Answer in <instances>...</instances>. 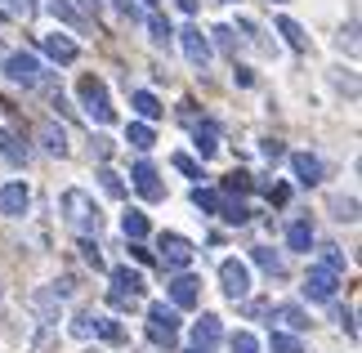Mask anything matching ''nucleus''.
I'll use <instances>...</instances> for the list:
<instances>
[{
  "instance_id": "obj_36",
  "label": "nucleus",
  "mask_w": 362,
  "mask_h": 353,
  "mask_svg": "<svg viewBox=\"0 0 362 353\" xmlns=\"http://www.w3.org/2000/svg\"><path fill=\"white\" fill-rule=\"evenodd\" d=\"M233 353H259V340L250 331H238L233 335Z\"/></svg>"
},
{
  "instance_id": "obj_30",
  "label": "nucleus",
  "mask_w": 362,
  "mask_h": 353,
  "mask_svg": "<svg viewBox=\"0 0 362 353\" xmlns=\"http://www.w3.org/2000/svg\"><path fill=\"white\" fill-rule=\"evenodd\" d=\"M219 215H224L228 224H238V228H242V224L250 219V206H242V202H238V197H228V202H224V206H219Z\"/></svg>"
},
{
  "instance_id": "obj_16",
  "label": "nucleus",
  "mask_w": 362,
  "mask_h": 353,
  "mask_svg": "<svg viewBox=\"0 0 362 353\" xmlns=\"http://www.w3.org/2000/svg\"><path fill=\"white\" fill-rule=\"evenodd\" d=\"M40 148H45L49 157H67V130L54 125V121H45L40 125Z\"/></svg>"
},
{
  "instance_id": "obj_48",
  "label": "nucleus",
  "mask_w": 362,
  "mask_h": 353,
  "mask_svg": "<svg viewBox=\"0 0 362 353\" xmlns=\"http://www.w3.org/2000/svg\"><path fill=\"white\" fill-rule=\"evenodd\" d=\"M233 81H238V86H255V76H250V67H238V72H233Z\"/></svg>"
},
{
  "instance_id": "obj_23",
  "label": "nucleus",
  "mask_w": 362,
  "mask_h": 353,
  "mask_svg": "<svg viewBox=\"0 0 362 353\" xmlns=\"http://www.w3.org/2000/svg\"><path fill=\"white\" fill-rule=\"evenodd\" d=\"M277 32L286 36V45H291V50H300V54L309 50V36H304V27H300L296 18H277Z\"/></svg>"
},
{
  "instance_id": "obj_27",
  "label": "nucleus",
  "mask_w": 362,
  "mask_h": 353,
  "mask_svg": "<svg viewBox=\"0 0 362 353\" xmlns=\"http://www.w3.org/2000/svg\"><path fill=\"white\" fill-rule=\"evenodd\" d=\"M250 260H255V264H259V268H264V273H269V277H282V273H286V264L277 260L269 246H255V250H250Z\"/></svg>"
},
{
  "instance_id": "obj_32",
  "label": "nucleus",
  "mask_w": 362,
  "mask_h": 353,
  "mask_svg": "<svg viewBox=\"0 0 362 353\" xmlns=\"http://www.w3.org/2000/svg\"><path fill=\"white\" fill-rule=\"evenodd\" d=\"M99 179H103V192H107V197H125V179H121L117 170H107V166H103Z\"/></svg>"
},
{
  "instance_id": "obj_24",
  "label": "nucleus",
  "mask_w": 362,
  "mask_h": 353,
  "mask_svg": "<svg viewBox=\"0 0 362 353\" xmlns=\"http://www.w3.org/2000/svg\"><path fill=\"white\" fill-rule=\"evenodd\" d=\"M130 103H134V112H139L144 121H157V117H161L157 94H148V90H134V94H130Z\"/></svg>"
},
{
  "instance_id": "obj_33",
  "label": "nucleus",
  "mask_w": 362,
  "mask_h": 353,
  "mask_svg": "<svg viewBox=\"0 0 362 353\" xmlns=\"http://www.w3.org/2000/svg\"><path fill=\"white\" fill-rule=\"evenodd\" d=\"M331 210H336V219H344V224L358 219V202H354V197H336V202H331Z\"/></svg>"
},
{
  "instance_id": "obj_49",
  "label": "nucleus",
  "mask_w": 362,
  "mask_h": 353,
  "mask_svg": "<svg viewBox=\"0 0 362 353\" xmlns=\"http://www.w3.org/2000/svg\"><path fill=\"white\" fill-rule=\"evenodd\" d=\"M76 13H81V18H86V13H99V0H81V9H76Z\"/></svg>"
},
{
  "instance_id": "obj_18",
  "label": "nucleus",
  "mask_w": 362,
  "mask_h": 353,
  "mask_svg": "<svg viewBox=\"0 0 362 353\" xmlns=\"http://www.w3.org/2000/svg\"><path fill=\"white\" fill-rule=\"evenodd\" d=\"M0 157L13 161V166H23V161H27V144H23V134H18V130H0Z\"/></svg>"
},
{
  "instance_id": "obj_37",
  "label": "nucleus",
  "mask_w": 362,
  "mask_h": 353,
  "mask_svg": "<svg viewBox=\"0 0 362 353\" xmlns=\"http://www.w3.org/2000/svg\"><path fill=\"white\" fill-rule=\"evenodd\" d=\"M81 255H86V264H90V268H103V255H99V242H90V237H86V242H81Z\"/></svg>"
},
{
  "instance_id": "obj_21",
  "label": "nucleus",
  "mask_w": 362,
  "mask_h": 353,
  "mask_svg": "<svg viewBox=\"0 0 362 353\" xmlns=\"http://www.w3.org/2000/svg\"><path fill=\"white\" fill-rule=\"evenodd\" d=\"M67 331H72V340H94V335H99V313H94V308H81Z\"/></svg>"
},
{
  "instance_id": "obj_42",
  "label": "nucleus",
  "mask_w": 362,
  "mask_h": 353,
  "mask_svg": "<svg viewBox=\"0 0 362 353\" xmlns=\"http://www.w3.org/2000/svg\"><path fill=\"white\" fill-rule=\"evenodd\" d=\"M99 335H103V340H112V345H117V340H121V327H117L112 318H99Z\"/></svg>"
},
{
  "instance_id": "obj_28",
  "label": "nucleus",
  "mask_w": 362,
  "mask_h": 353,
  "mask_svg": "<svg viewBox=\"0 0 362 353\" xmlns=\"http://www.w3.org/2000/svg\"><path fill=\"white\" fill-rule=\"evenodd\" d=\"M286 246H291V250H309V246H313V228H309L304 219L291 224V228H286Z\"/></svg>"
},
{
  "instance_id": "obj_1",
  "label": "nucleus",
  "mask_w": 362,
  "mask_h": 353,
  "mask_svg": "<svg viewBox=\"0 0 362 353\" xmlns=\"http://www.w3.org/2000/svg\"><path fill=\"white\" fill-rule=\"evenodd\" d=\"M59 210H63L67 228H72V233H81V237L99 233V224H103L99 206H94V197H90L86 188H67V192H63V202H59Z\"/></svg>"
},
{
  "instance_id": "obj_45",
  "label": "nucleus",
  "mask_w": 362,
  "mask_h": 353,
  "mask_svg": "<svg viewBox=\"0 0 362 353\" xmlns=\"http://www.w3.org/2000/svg\"><path fill=\"white\" fill-rule=\"evenodd\" d=\"M264 192H269L277 206H286V197H291V188H282V183H264Z\"/></svg>"
},
{
  "instance_id": "obj_39",
  "label": "nucleus",
  "mask_w": 362,
  "mask_h": 353,
  "mask_svg": "<svg viewBox=\"0 0 362 353\" xmlns=\"http://www.w3.org/2000/svg\"><path fill=\"white\" fill-rule=\"evenodd\" d=\"M49 9H54V18H63V23H81V13H76L72 5H67V0H54Z\"/></svg>"
},
{
  "instance_id": "obj_44",
  "label": "nucleus",
  "mask_w": 362,
  "mask_h": 353,
  "mask_svg": "<svg viewBox=\"0 0 362 353\" xmlns=\"http://www.w3.org/2000/svg\"><path fill=\"white\" fill-rule=\"evenodd\" d=\"M9 9H13V13H18V18L27 23V18L36 13V0H9Z\"/></svg>"
},
{
  "instance_id": "obj_20",
  "label": "nucleus",
  "mask_w": 362,
  "mask_h": 353,
  "mask_svg": "<svg viewBox=\"0 0 362 353\" xmlns=\"http://www.w3.org/2000/svg\"><path fill=\"white\" fill-rule=\"evenodd\" d=\"M273 318L282 322L291 335H296V331H309V318H304V308H300V304H277V308H273Z\"/></svg>"
},
{
  "instance_id": "obj_5",
  "label": "nucleus",
  "mask_w": 362,
  "mask_h": 353,
  "mask_svg": "<svg viewBox=\"0 0 362 353\" xmlns=\"http://www.w3.org/2000/svg\"><path fill=\"white\" fill-rule=\"evenodd\" d=\"M5 76L13 81V86H23V90L40 86V63H36V54H23V50H13L9 59H5Z\"/></svg>"
},
{
  "instance_id": "obj_46",
  "label": "nucleus",
  "mask_w": 362,
  "mask_h": 353,
  "mask_svg": "<svg viewBox=\"0 0 362 353\" xmlns=\"http://www.w3.org/2000/svg\"><path fill=\"white\" fill-rule=\"evenodd\" d=\"M130 255H134L139 264H152V250H144V246H139V242H130Z\"/></svg>"
},
{
  "instance_id": "obj_41",
  "label": "nucleus",
  "mask_w": 362,
  "mask_h": 353,
  "mask_svg": "<svg viewBox=\"0 0 362 353\" xmlns=\"http://www.w3.org/2000/svg\"><path fill=\"white\" fill-rule=\"evenodd\" d=\"M340 50H349V54H358V23H349L340 32Z\"/></svg>"
},
{
  "instance_id": "obj_43",
  "label": "nucleus",
  "mask_w": 362,
  "mask_h": 353,
  "mask_svg": "<svg viewBox=\"0 0 362 353\" xmlns=\"http://www.w3.org/2000/svg\"><path fill=\"white\" fill-rule=\"evenodd\" d=\"M259 152H264V157H269V161H277V157H282V139H264V144H259Z\"/></svg>"
},
{
  "instance_id": "obj_9",
  "label": "nucleus",
  "mask_w": 362,
  "mask_h": 353,
  "mask_svg": "<svg viewBox=\"0 0 362 353\" xmlns=\"http://www.w3.org/2000/svg\"><path fill=\"white\" fill-rule=\"evenodd\" d=\"M27 206H32V192H27V183L23 179H13L0 188V215H9V219H23L27 215Z\"/></svg>"
},
{
  "instance_id": "obj_17",
  "label": "nucleus",
  "mask_w": 362,
  "mask_h": 353,
  "mask_svg": "<svg viewBox=\"0 0 362 353\" xmlns=\"http://www.w3.org/2000/svg\"><path fill=\"white\" fill-rule=\"evenodd\" d=\"M192 139H197V152H202V161L219 152V125H215V121H202V125H192Z\"/></svg>"
},
{
  "instance_id": "obj_29",
  "label": "nucleus",
  "mask_w": 362,
  "mask_h": 353,
  "mask_svg": "<svg viewBox=\"0 0 362 353\" xmlns=\"http://www.w3.org/2000/svg\"><path fill=\"white\" fill-rule=\"evenodd\" d=\"M148 32H152V45H170V40H175L170 23H165L161 13H148Z\"/></svg>"
},
{
  "instance_id": "obj_22",
  "label": "nucleus",
  "mask_w": 362,
  "mask_h": 353,
  "mask_svg": "<svg viewBox=\"0 0 362 353\" xmlns=\"http://www.w3.org/2000/svg\"><path fill=\"white\" fill-rule=\"evenodd\" d=\"M121 233H125V242H144V237H148V215H144V210H125V215H121Z\"/></svg>"
},
{
  "instance_id": "obj_14",
  "label": "nucleus",
  "mask_w": 362,
  "mask_h": 353,
  "mask_svg": "<svg viewBox=\"0 0 362 353\" xmlns=\"http://www.w3.org/2000/svg\"><path fill=\"white\" fill-rule=\"evenodd\" d=\"M59 304H63V295L54 291V282H49V287H40V291L32 295V308L40 313V322H45V327H54V322H59Z\"/></svg>"
},
{
  "instance_id": "obj_53",
  "label": "nucleus",
  "mask_w": 362,
  "mask_h": 353,
  "mask_svg": "<svg viewBox=\"0 0 362 353\" xmlns=\"http://www.w3.org/2000/svg\"><path fill=\"white\" fill-rule=\"evenodd\" d=\"M224 5H233V0H224Z\"/></svg>"
},
{
  "instance_id": "obj_15",
  "label": "nucleus",
  "mask_w": 362,
  "mask_h": 353,
  "mask_svg": "<svg viewBox=\"0 0 362 353\" xmlns=\"http://www.w3.org/2000/svg\"><path fill=\"white\" fill-rule=\"evenodd\" d=\"M40 50H45L54 63H76V54H81V50H76V45H72V40H67L63 32H49V36H40Z\"/></svg>"
},
{
  "instance_id": "obj_40",
  "label": "nucleus",
  "mask_w": 362,
  "mask_h": 353,
  "mask_svg": "<svg viewBox=\"0 0 362 353\" xmlns=\"http://www.w3.org/2000/svg\"><path fill=\"white\" fill-rule=\"evenodd\" d=\"M175 170H184L188 179H202V166L192 161V157H184V152H179V157H175Z\"/></svg>"
},
{
  "instance_id": "obj_6",
  "label": "nucleus",
  "mask_w": 362,
  "mask_h": 353,
  "mask_svg": "<svg viewBox=\"0 0 362 353\" xmlns=\"http://www.w3.org/2000/svg\"><path fill=\"white\" fill-rule=\"evenodd\" d=\"M219 287H224L228 300H246L250 295V268L242 260H224L219 264Z\"/></svg>"
},
{
  "instance_id": "obj_35",
  "label": "nucleus",
  "mask_w": 362,
  "mask_h": 353,
  "mask_svg": "<svg viewBox=\"0 0 362 353\" xmlns=\"http://www.w3.org/2000/svg\"><path fill=\"white\" fill-rule=\"evenodd\" d=\"M211 36H215V45L224 50V54H233V50H238V32H233V27H215Z\"/></svg>"
},
{
  "instance_id": "obj_47",
  "label": "nucleus",
  "mask_w": 362,
  "mask_h": 353,
  "mask_svg": "<svg viewBox=\"0 0 362 353\" xmlns=\"http://www.w3.org/2000/svg\"><path fill=\"white\" fill-rule=\"evenodd\" d=\"M112 5L125 13V18H139V9H134V0H112Z\"/></svg>"
},
{
  "instance_id": "obj_25",
  "label": "nucleus",
  "mask_w": 362,
  "mask_h": 353,
  "mask_svg": "<svg viewBox=\"0 0 362 353\" xmlns=\"http://www.w3.org/2000/svg\"><path fill=\"white\" fill-rule=\"evenodd\" d=\"M125 139H130V144H134L139 152H148L152 144H157V134H152V125H144V121H130V125H125Z\"/></svg>"
},
{
  "instance_id": "obj_26",
  "label": "nucleus",
  "mask_w": 362,
  "mask_h": 353,
  "mask_svg": "<svg viewBox=\"0 0 362 353\" xmlns=\"http://www.w3.org/2000/svg\"><path fill=\"white\" fill-rule=\"evenodd\" d=\"M192 206L202 210V215H219V206H224V197L215 188H192Z\"/></svg>"
},
{
  "instance_id": "obj_34",
  "label": "nucleus",
  "mask_w": 362,
  "mask_h": 353,
  "mask_svg": "<svg viewBox=\"0 0 362 353\" xmlns=\"http://www.w3.org/2000/svg\"><path fill=\"white\" fill-rule=\"evenodd\" d=\"M250 188H255V179H250L246 170H233V175L224 179V192H250Z\"/></svg>"
},
{
  "instance_id": "obj_50",
  "label": "nucleus",
  "mask_w": 362,
  "mask_h": 353,
  "mask_svg": "<svg viewBox=\"0 0 362 353\" xmlns=\"http://www.w3.org/2000/svg\"><path fill=\"white\" fill-rule=\"evenodd\" d=\"M175 5L184 9V13H197V0H175Z\"/></svg>"
},
{
  "instance_id": "obj_2",
  "label": "nucleus",
  "mask_w": 362,
  "mask_h": 353,
  "mask_svg": "<svg viewBox=\"0 0 362 353\" xmlns=\"http://www.w3.org/2000/svg\"><path fill=\"white\" fill-rule=\"evenodd\" d=\"M76 94H81V108H86L99 125H112V121H117V108H112V98H107V86H103L99 76H86Z\"/></svg>"
},
{
  "instance_id": "obj_38",
  "label": "nucleus",
  "mask_w": 362,
  "mask_h": 353,
  "mask_svg": "<svg viewBox=\"0 0 362 353\" xmlns=\"http://www.w3.org/2000/svg\"><path fill=\"white\" fill-rule=\"evenodd\" d=\"M322 268H331V273H340V268H344V255H340L336 246H322Z\"/></svg>"
},
{
  "instance_id": "obj_3",
  "label": "nucleus",
  "mask_w": 362,
  "mask_h": 353,
  "mask_svg": "<svg viewBox=\"0 0 362 353\" xmlns=\"http://www.w3.org/2000/svg\"><path fill=\"white\" fill-rule=\"evenodd\" d=\"M139 295H144V273H134L130 264H121L112 268V308H134L139 304Z\"/></svg>"
},
{
  "instance_id": "obj_13",
  "label": "nucleus",
  "mask_w": 362,
  "mask_h": 353,
  "mask_svg": "<svg viewBox=\"0 0 362 353\" xmlns=\"http://www.w3.org/2000/svg\"><path fill=\"white\" fill-rule=\"evenodd\" d=\"M291 170L304 188H313V183H322V161L313 157V152H291Z\"/></svg>"
},
{
  "instance_id": "obj_10",
  "label": "nucleus",
  "mask_w": 362,
  "mask_h": 353,
  "mask_svg": "<svg viewBox=\"0 0 362 353\" xmlns=\"http://www.w3.org/2000/svg\"><path fill=\"white\" fill-rule=\"evenodd\" d=\"M179 45H184V59L206 72V63H211V40L202 36V27H184V32H179Z\"/></svg>"
},
{
  "instance_id": "obj_52",
  "label": "nucleus",
  "mask_w": 362,
  "mask_h": 353,
  "mask_svg": "<svg viewBox=\"0 0 362 353\" xmlns=\"http://www.w3.org/2000/svg\"><path fill=\"white\" fill-rule=\"evenodd\" d=\"M144 5H157V0H144Z\"/></svg>"
},
{
  "instance_id": "obj_8",
  "label": "nucleus",
  "mask_w": 362,
  "mask_h": 353,
  "mask_svg": "<svg viewBox=\"0 0 362 353\" xmlns=\"http://www.w3.org/2000/svg\"><path fill=\"white\" fill-rule=\"evenodd\" d=\"M336 287H340V273H331V268H309V277H304V295L317 304H327V300H336Z\"/></svg>"
},
{
  "instance_id": "obj_12",
  "label": "nucleus",
  "mask_w": 362,
  "mask_h": 353,
  "mask_svg": "<svg viewBox=\"0 0 362 353\" xmlns=\"http://www.w3.org/2000/svg\"><path fill=\"white\" fill-rule=\"evenodd\" d=\"M170 300H175V308H197V300H202V282L192 277V273H179V277L170 282Z\"/></svg>"
},
{
  "instance_id": "obj_19",
  "label": "nucleus",
  "mask_w": 362,
  "mask_h": 353,
  "mask_svg": "<svg viewBox=\"0 0 362 353\" xmlns=\"http://www.w3.org/2000/svg\"><path fill=\"white\" fill-rule=\"evenodd\" d=\"M219 340V318L215 313H202V322L192 327V349H211Z\"/></svg>"
},
{
  "instance_id": "obj_51",
  "label": "nucleus",
  "mask_w": 362,
  "mask_h": 353,
  "mask_svg": "<svg viewBox=\"0 0 362 353\" xmlns=\"http://www.w3.org/2000/svg\"><path fill=\"white\" fill-rule=\"evenodd\" d=\"M0 313H5V300H0Z\"/></svg>"
},
{
  "instance_id": "obj_4",
  "label": "nucleus",
  "mask_w": 362,
  "mask_h": 353,
  "mask_svg": "<svg viewBox=\"0 0 362 353\" xmlns=\"http://www.w3.org/2000/svg\"><path fill=\"white\" fill-rule=\"evenodd\" d=\"M148 340L161 345V349H175V340H179V313L175 308H165V304L148 308Z\"/></svg>"
},
{
  "instance_id": "obj_11",
  "label": "nucleus",
  "mask_w": 362,
  "mask_h": 353,
  "mask_svg": "<svg viewBox=\"0 0 362 353\" xmlns=\"http://www.w3.org/2000/svg\"><path fill=\"white\" fill-rule=\"evenodd\" d=\"M130 179H134V188H139V197H144V202H161V197H165L161 175H157V166H152V161H139L134 170H130Z\"/></svg>"
},
{
  "instance_id": "obj_31",
  "label": "nucleus",
  "mask_w": 362,
  "mask_h": 353,
  "mask_svg": "<svg viewBox=\"0 0 362 353\" xmlns=\"http://www.w3.org/2000/svg\"><path fill=\"white\" fill-rule=\"evenodd\" d=\"M269 349H273V353H304V345H300V340H296L291 331H273Z\"/></svg>"
},
{
  "instance_id": "obj_7",
  "label": "nucleus",
  "mask_w": 362,
  "mask_h": 353,
  "mask_svg": "<svg viewBox=\"0 0 362 353\" xmlns=\"http://www.w3.org/2000/svg\"><path fill=\"white\" fill-rule=\"evenodd\" d=\"M157 250H161V264L165 268H188L192 264V242L188 237H179V233H161V242H157Z\"/></svg>"
}]
</instances>
